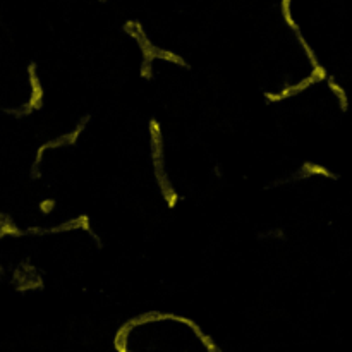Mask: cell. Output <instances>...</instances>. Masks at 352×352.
I'll use <instances>...</instances> for the list:
<instances>
[{
	"instance_id": "1",
	"label": "cell",
	"mask_w": 352,
	"mask_h": 352,
	"mask_svg": "<svg viewBox=\"0 0 352 352\" xmlns=\"http://www.w3.org/2000/svg\"><path fill=\"white\" fill-rule=\"evenodd\" d=\"M301 176L304 177H311V176H322L326 177V179H337V174H332L328 169H325L323 165H318V163H304L301 169Z\"/></svg>"
},
{
	"instance_id": "2",
	"label": "cell",
	"mask_w": 352,
	"mask_h": 352,
	"mask_svg": "<svg viewBox=\"0 0 352 352\" xmlns=\"http://www.w3.org/2000/svg\"><path fill=\"white\" fill-rule=\"evenodd\" d=\"M155 59L170 62V64H174V65H180V67H187V62L184 60L180 55L174 54V52H170V50H163V48H158V47H156V50H155Z\"/></svg>"
},
{
	"instance_id": "3",
	"label": "cell",
	"mask_w": 352,
	"mask_h": 352,
	"mask_svg": "<svg viewBox=\"0 0 352 352\" xmlns=\"http://www.w3.org/2000/svg\"><path fill=\"white\" fill-rule=\"evenodd\" d=\"M291 5H292V0H280V10H282V17H284L285 24H287L289 28H291L292 31H301V28H299V24L295 23V19L292 17V10H291Z\"/></svg>"
},
{
	"instance_id": "4",
	"label": "cell",
	"mask_w": 352,
	"mask_h": 352,
	"mask_svg": "<svg viewBox=\"0 0 352 352\" xmlns=\"http://www.w3.org/2000/svg\"><path fill=\"white\" fill-rule=\"evenodd\" d=\"M328 86H330V89L333 91V95L339 98V102H340V109L346 112L347 110V107H349V100H347V95H346V91H344V88L340 85H337L335 81H333V78H328Z\"/></svg>"
},
{
	"instance_id": "5",
	"label": "cell",
	"mask_w": 352,
	"mask_h": 352,
	"mask_svg": "<svg viewBox=\"0 0 352 352\" xmlns=\"http://www.w3.org/2000/svg\"><path fill=\"white\" fill-rule=\"evenodd\" d=\"M295 38H297V41L301 43V47H302V50L306 52V55H308V59H309V62H311V65L313 67H316V65H320V62H318V59H316V54L313 52V48L309 47V43L304 40V36H302V33L301 31H295Z\"/></svg>"
},
{
	"instance_id": "6",
	"label": "cell",
	"mask_w": 352,
	"mask_h": 352,
	"mask_svg": "<svg viewBox=\"0 0 352 352\" xmlns=\"http://www.w3.org/2000/svg\"><path fill=\"white\" fill-rule=\"evenodd\" d=\"M311 76L316 79V83H318V81H323V79H326V78H328V74H326L325 67H322V65H316V67H313Z\"/></svg>"
},
{
	"instance_id": "7",
	"label": "cell",
	"mask_w": 352,
	"mask_h": 352,
	"mask_svg": "<svg viewBox=\"0 0 352 352\" xmlns=\"http://www.w3.org/2000/svg\"><path fill=\"white\" fill-rule=\"evenodd\" d=\"M40 210L43 211V213H48V211L54 210V201L52 200H45L43 203L40 205Z\"/></svg>"
},
{
	"instance_id": "8",
	"label": "cell",
	"mask_w": 352,
	"mask_h": 352,
	"mask_svg": "<svg viewBox=\"0 0 352 352\" xmlns=\"http://www.w3.org/2000/svg\"><path fill=\"white\" fill-rule=\"evenodd\" d=\"M100 3H105V2H109V0H98Z\"/></svg>"
}]
</instances>
